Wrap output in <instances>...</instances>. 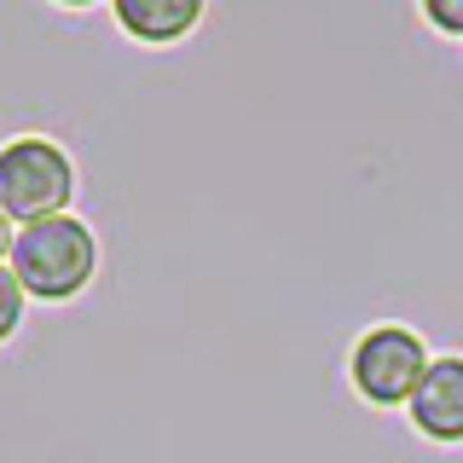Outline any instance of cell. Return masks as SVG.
I'll use <instances>...</instances> for the list:
<instances>
[{
	"instance_id": "cell-1",
	"label": "cell",
	"mask_w": 463,
	"mask_h": 463,
	"mask_svg": "<svg viewBox=\"0 0 463 463\" xmlns=\"http://www.w3.org/2000/svg\"><path fill=\"white\" fill-rule=\"evenodd\" d=\"M6 267L35 301H76L99 272V238L76 214H47V221L18 226Z\"/></svg>"
},
{
	"instance_id": "cell-2",
	"label": "cell",
	"mask_w": 463,
	"mask_h": 463,
	"mask_svg": "<svg viewBox=\"0 0 463 463\" xmlns=\"http://www.w3.org/2000/svg\"><path fill=\"white\" fill-rule=\"evenodd\" d=\"M76 197V163L70 151L47 134H18L0 145V209L18 226L47 221V214H70Z\"/></svg>"
},
{
	"instance_id": "cell-3",
	"label": "cell",
	"mask_w": 463,
	"mask_h": 463,
	"mask_svg": "<svg viewBox=\"0 0 463 463\" xmlns=\"http://www.w3.org/2000/svg\"><path fill=\"white\" fill-rule=\"evenodd\" d=\"M347 376H354V388L371 405H411V394L429 376V347L405 325H371L365 336L354 342Z\"/></svg>"
},
{
	"instance_id": "cell-4",
	"label": "cell",
	"mask_w": 463,
	"mask_h": 463,
	"mask_svg": "<svg viewBox=\"0 0 463 463\" xmlns=\"http://www.w3.org/2000/svg\"><path fill=\"white\" fill-rule=\"evenodd\" d=\"M405 411H411V429L429 440H463V359H429V376Z\"/></svg>"
},
{
	"instance_id": "cell-5",
	"label": "cell",
	"mask_w": 463,
	"mask_h": 463,
	"mask_svg": "<svg viewBox=\"0 0 463 463\" xmlns=\"http://www.w3.org/2000/svg\"><path fill=\"white\" fill-rule=\"evenodd\" d=\"M203 6L209 0H110L116 29L139 47H174L203 24Z\"/></svg>"
},
{
	"instance_id": "cell-6",
	"label": "cell",
	"mask_w": 463,
	"mask_h": 463,
	"mask_svg": "<svg viewBox=\"0 0 463 463\" xmlns=\"http://www.w3.org/2000/svg\"><path fill=\"white\" fill-rule=\"evenodd\" d=\"M24 301H29V289L18 284V272L0 267V347L18 336V325H24Z\"/></svg>"
},
{
	"instance_id": "cell-7",
	"label": "cell",
	"mask_w": 463,
	"mask_h": 463,
	"mask_svg": "<svg viewBox=\"0 0 463 463\" xmlns=\"http://www.w3.org/2000/svg\"><path fill=\"white\" fill-rule=\"evenodd\" d=\"M417 6L440 35H463V0H417Z\"/></svg>"
},
{
	"instance_id": "cell-8",
	"label": "cell",
	"mask_w": 463,
	"mask_h": 463,
	"mask_svg": "<svg viewBox=\"0 0 463 463\" xmlns=\"http://www.w3.org/2000/svg\"><path fill=\"white\" fill-rule=\"evenodd\" d=\"M12 243H18V221H12V214L0 209V267L12 260Z\"/></svg>"
},
{
	"instance_id": "cell-9",
	"label": "cell",
	"mask_w": 463,
	"mask_h": 463,
	"mask_svg": "<svg viewBox=\"0 0 463 463\" xmlns=\"http://www.w3.org/2000/svg\"><path fill=\"white\" fill-rule=\"evenodd\" d=\"M52 6H70V12H81V6H99V0H52Z\"/></svg>"
}]
</instances>
